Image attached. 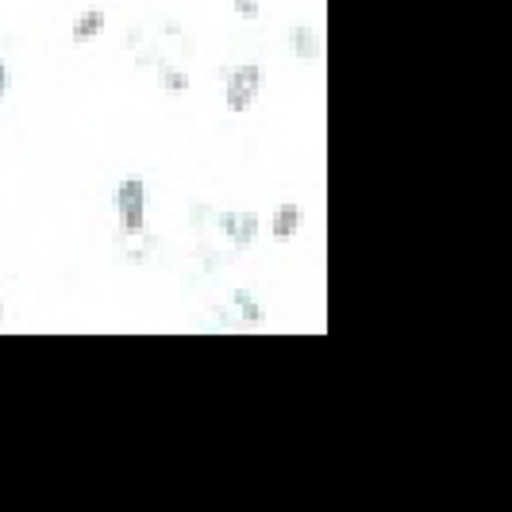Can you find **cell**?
Here are the masks:
<instances>
[{"mask_svg": "<svg viewBox=\"0 0 512 512\" xmlns=\"http://www.w3.org/2000/svg\"><path fill=\"white\" fill-rule=\"evenodd\" d=\"M258 93H262V70L258 66H239V70L228 74L224 101H228L231 112H247L258 101Z\"/></svg>", "mask_w": 512, "mask_h": 512, "instance_id": "1", "label": "cell"}, {"mask_svg": "<svg viewBox=\"0 0 512 512\" xmlns=\"http://www.w3.org/2000/svg\"><path fill=\"white\" fill-rule=\"evenodd\" d=\"M116 212H120L124 231L143 228V220H147V185L139 178L120 181V189H116Z\"/></svg>", "mask_w": 512, "mask_h": 512, "instance_id": "2", "label": "cell"}, {"mask_svg": "<svg viewBox=\"0 0 512 512\" xmlns=\"http://www.w3.org/2000/svg\"><path fill=\"white\" fill-rule=\"evenodd\" d=\"M220 224H224V235H228L235 247H247V243L258 235V216H255V212H228Z\"/></svg>", "mask_w": 512, "mask_h": 512, "instance_id": "3", "label": "cell"}, {"mask_svg": "<svg viewBox=\"0 0 512 512\" xmlns=\"http://www.w3.org/2000/svg\"><path fill=\"white\" fill-rule=\"evenodd\" d=\"M301 224H305V212H301L297 205H282L278 212H274L270 231H274V239H278V243H289V239L301 231Z\"/></svg>", "mask_w": 512, "mask_h": 512, "instance_id": "4", "label": "cell"}, {"mask_svg": "<svg viewBox=\"0 0 512 512\" xmlns=\"http://www.w3.org/2000/svg\"><path fill=\"white\" fill-rule=\"evenodd\" d=\"M108 24V16H104L101 8H93V12H85V16H77L74 20V31H70V39L74 43H89V39H97Z\"/></svg>", "mask_w": 512, "mask_h": 512, "instance_id": "5", "label": "cell"}, {"mask_svg": "<svg viewBox=\"0 0 512 512\" xmlns=\"http://www.w3.org/2000/svg\"><path fill=\"white\" fill-rule=\"evenodd\" d=\"M289 47H293V54H301V58H316L320 54V35L312 27H293L289 31Z\"/></svg>", "mask_w": 512, "mask_h": 512, "instance_id": "6", "label": "cell"}, {"mask_svg": "<svg viewBox=\"0 0 512 512\" xmlns=\"http://www.w3.org/2000/svg\"><path fill=\"white\" fill-rule=\"evenodd\" d=\"M166 89H185V74H170V70H166Z\"/></svg>", "mask_w": 512, "mask_h": 512, "instance_id": "7", "label": "cell"}, {"mask_svg": "<svg viewBox=\"0 0 512 512\" xmlns=\"http://www.w3.org/2000/svg\"><path fill=\"white\" fill-rule=\"evenodd\" d=\"M235 8H239L243 16H255V12H258V4H255V0H235Z\"/></svg>", "mask_w": 512, "mask_h": 512, "instance_id": "8", "label": "cell"}, {"mask_svg": "<svg viewBox=\"0 0 512 512\" xmlns=\"http://www.w3.org/2000/svg\"><path fill=\"white\" fill-rule=\"evenodd\" d=\"M8 93V70H4V62H0V97Z\"/></svg>", "mask_w": 512, "mask_h": 512, "instance_id": "9", "label": "cell"}]
</instances>
